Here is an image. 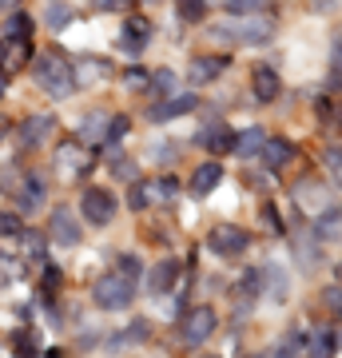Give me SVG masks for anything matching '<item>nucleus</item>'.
<instances>
[{
	"label": "nucleus",
	"instance_id": "nucleus-1",
	"mask_svg": "<svg viewBox=\"0 0 342 358\" xmlns=\"http://www.w3.org/2000/svg\"><path fill=\"white\" fill-rule=\"evenodd\" d=\"M32 80H36V88L52 100H68L72 92H76V68L68 64V56L60 52H44L36 64H32Z\"/></svg>",
	"mask_w": 342,
	"mask_h": 358
},
{
	"label": "nucleus",
	"instance_id": "nucleus-2",
	"mask_svg": "<svg viewBox=\"0 0 342 358\" xmlns=\"http://www.w3.org/2000/svg\"><path fill=\"white\" fill-rule=\"evenodd\" d=\"M271 36H275V20L266 13L235 16V28H211V40H219V44H231V40H239V44H266Z\"/></svg>",
	"mask_w": 342,
	"mask_h": 358
},
{
	"label": "nucleus",
	"instance_id": "nucleus-3",
	"mask_svg": "<svg viewBox=\"0 0 342 358\" xmlns=\"http://www.w3.org/2000/svg\"><path fill=\"white\" fill-rule=\"evenodd\" d=\"M92 299H96L104 310H124L127 303L136 299V279H131V275H124V271H108V275H100V279H96Z\"/></svg>",
	"mask_w": 342,
	"mask_h": 358
},
{
	"label": "nucleus",
	"instance_id": "nucleus-4",
	"mask_svg": "<svg viewBox=\"0 0 342 358\" xmlns=\"http://www.w3.org/2000/svg\"><path fill=\"white\" fill-rule=\"evenodd\" d=\"M4 192L16 199V207H20V211H36V207L44 203V179L32 176V171H24V176H20V183H16V179L8 176V179H4Z\"/></svg>",
	"mask_w": 342,
	"mask_h": 358
},
{
	"label": "nucleus",
	"instance_id": "nucleus-5",
	"mask_svg": "<svg viewBox=\"0 0 342 358\" xmlns=\"http://www.w3.org/2000/svg\"><path fill=\"white\" fill-rule=\"evenodd\" d=\"M247 243H251V235L243 227H231V223H223V227H211V235H207V247L215 251V255L223 259H235L247 251Z\"/></svg>",
	"mask_w": 342,
	"mask_h": 358
},
{
	"label": "nucleus",
	"instance_id": "nucleus-6",
	"mask_svg": "<svg viewBox=\"0 0 342 358\" xmlns=\"http://www.w3.org/2000/svg\"><path fill=\"white\" fill-rule=\"evenodd\" d=\"M56 167H60V176H68V179L88 176L92 171V148L88 143H60V148H56Z\"/></svg>",
	"mask_w": 342,
	"mask_h": 358
},
{
	"label": "nucleus",
	"instance_id": "nucleus-7",
	"mask_svg": "<svg viewBox=\"0 0 342 358\" xmlns=\"http://www.w3.org/2000/svg\"><path fill=\"white\" fill-rule=\"evenodd\" d=\"M215 310L211 307H195V310H187V319H183V327H179V334H183V343L187 346H199V343H207L211 334H215Z\"/></svg>",
	"mask_w": 342,
	"mask_h": 358
},
{
	"label": "nucleus",
	"instance_id": "nucleus-8",
	"mask_svg": "<svg viewBox=\"0 0 342 358\" xmlns=\"http://www.w3.org/2000/svg\"><path fill=\"white\" fill-rule=\"evenodd\" d=\"M80 207H84V219L96 223V227H108L115 219V199H112V192H104V187H88L84 199H80Z\"/></svg>",
	"mask_w": 342,
	"mask_h": 358
},
{
	"label": "nucleus",
	"instance_id": "nucleus-9",
	"mask_svg": "<svg viewBox=\"0 0 342 358\" xmlns=\"http://www.w3.org/2000/svg\"><path fill=\"white\" fill-rule=\"evenodd\" d=\"M52 131H56V115L40 112V115H28V120H20V148H40V143L52 140Z\"/></svg>",
	"mask_w": 342,
	"mask_h": 358
},
{
	"label": "nucleus",
	"instance_id": "nucleus-10",
	"mask_svg": "<svg viewBox=\"0 0 342 358\" xmlns=\"http://www.w3.org/2000/svg\"><path fill=\"white\" fill-rule=\"evenodd\" d=\"M48 235H52V243L76 247V243H80V223H76V215H72L68 207H56V211H52V223H48Z\"/></svg>",
	"mask_w": 342,
	"mask_h": 358
},
{
	"label": "nucleus",
	"instance_id": "nucleus-11",
	"mask_svg": "<svg viewBox=\"0 0 342 358\" xmlns=\"http://www.w3.org/2000/svg\"><path fill=\"white\" fill-rule=\"evenodd\" d=\"M199 108V96H191V92H183V96H171V100L155 103L152 112H148V120L152 124H167V120H176V115H187Z\"/></svg>",
	"mask_w": 342,
	"mask_h": 358
},
{
	"label": "nucleus",
	"instance_id": "nucleus-12",
	"mask_svg": "<svg viewBox=\"0 0 342 358\" xmlns=\"http://www.w3.org/2000/svg\"><path fill=\"white\" fill-rule=\"evenodd\" d=\"M148 40H152V24H148L143 16H131L124 24V32H120V48H124L127 56H140V52L148 48Z\"/></svg>",
	"mask_w": 342,
	"mask_h": 358
},
{
	"label": "nucleus",
	"instance_id": "nucleus-13",
	"mask_svg": "<svg viewBox=\"0 0 342 358\" xmlns=\"http://www.w3.org/2000/svg\"><path fill=\"white\" fill-rule=\"evenodd\" d=\"M223 72H227V56H199V60H191L187 80L199 88V84H211V80L223 76Z\"/></svg>",
	"mask_w": 342,
	"mask_h": 358
},
{
	"label": "nucleus",
	"instance_id": "nucleus-14",
	"mask_svg": "<svg viewBox=\"0 0 342 358\" xmlns=\"http://www.w3.org/2000/svg\"><path fill=\"white\" fill-rule=\"evenodd\" d=\"M176 279H179V263H176V259H164V263H155L152 275H148V294H167Z\"/></svg>",
	"mask_w": 342,
	"mask_h": 358
},
{
	"label": "nucleus",
	"instance_id": "nucleus-15",
	"mask_svg": "<svg viewBox=\"0 0 342 358\" xmlns=\"http://www.w3.org/2000/svg\"><path fill=\"white\" fill-rule=\"evenodd\" d=\"M219 179H223V167L219 164H203V167H195V176H191V195H211L219 187Z\"/></svg>",
	"mask_w": 342,
	"mask_h": 358
},
{
	"label": "nucleus",
	"instance_id": "nucleus-16",
	"mask_svg": "<svg viewBox=\"0 0 342 358\" xmlns=\"http://www.w3.org/2000/svg\"><path fill=\"white\" fill-rule=\"evenodd\" d=\"M279 76H275V68H266V64H259L255 68V96H259V100L263 103H271L275 100V96H279Z\"/></svg>",
	"mask_w": 342,
	"mask_h": 358
},
{
	"label": "nucleus",
	"instance_id": "nucleus-17",
	"mask_svg": "<svg viewBox=\"0 0 342 358\" xmlns=\"http://www.w3.org/2000/svg\"><path fill=\"white\" fill-rule=\"evenodd\" d=\"M263 143H266V131L263 128H247L243 136H235V148H231V152L239 155V159H251V155L263 152Z\"/></svg>",
	"mask_w": 342,
	"mask_h": 358
},
{
	"label": "nucleus",
	"instance_id": "nucleus-18",
	"mask_svg": "<svg viewBox=\"0 0 342 358\" xmlns=\"http://www.w3.org/2000/svg\"><path fill=\"white\" fill-rule=\"evenodd\" d=\"M259 155L266 159V167H287L294 159V143L291 140H266Z\"/></svg>",
	"mask_w": 342,
	"mask_h": 358
},
{
	"label": "nucleus",
	"instance_id": "nucleus-19",
	"mask_svg": "<svg viewBox=\"0 0 342 358\" xmlns=\"http://www.w3.org/2000/svg\"><path fill=\"white\" fill-rule=\"evenodd\" d=\"M199 143L207 148V152L223 155V152H231V148H235V136H231V131L223 128V124H215V128H207V131L199 136Z\"/></svg>",
	"mask_w": 342,
	"mask_h": 358
},
{
	"label": "nucleus",
	"instance_id": "nucleus-20",
	"mask_svg": "<svg viewBox=\"0 0 342 358\" xmlns=\"http://www.w3.org/2000/svg\"><path fill=\"white\" fill-rule=\"evenodd\" d=\"M28 36H32V16L28 13H16V16L4 20V40H8V44H24Z\"/></svg>",
	"mask_w": 342,
	"mask_h": 358
},
{
	"label": "nucleus",
	"instance_id": "nucleus-21",
	"mask_svg": "<svg viewBox=\"0 0 342 358\" xmlns=\"http://www.w3.org/2000/svg\"><path fill=\"white\" fill-rule=\"evenodd\" d=\"M108 120H112V115H104V112H96V115H92L88 124L80 128V143H88V148H96V143H104V140H108Z\"/></svg>",
	"mask_w": 342,
	"mask_h": 358
},
{
	"label": "nucleus",
	"instance_id": "nucleus-22",
	"mask_svg": "<svg viewBox=\"0 0 342 358\" xmlns=\"http://www.w3.org/2000/svg\"><path fill=\"white\" fill-rule=\"evenodd\" d=\"M315 235L322 239V243H330V239H339V235H342V215L334 211V207H327V211L318 215V223H315Z\"/></svg>",
	"mask_w": 342,
	"mask_h": 358
},
{
	"label": "nucleus",
	"instance_id": "nucleus-23",
	"mask_svg": "<svg viewBox=\"0 0 342 358\" xmlns=\"http://www.w3.org/2000/svg\"><path fill=\"white\" fill-rule=\"evenodd\" d=\"M275 0H227V13L231 16H255V13H271Z\"/></svg>",
	"mask_w": 342,
	"mask_h": 358
},
{
	"label": "nucleus",
	"instance_id": "nucleus-24",
	"mask_svg": "<svg viewBox=\"0 0 342 358\" xmlns=\"http://www.w3.org/2000/svg\"><path fill=\"white\" fill-rule=\"evenodd\" d=\"M334 343H339V338L330 331H315L311 334V358H330L334 355Z\"/></svg>",
	"mask_w": 342,
	"mask_h": 358
},
{
	"label": "nucleus",
	"instance_id": "nucleus-25",
	"mask_svg": "<svg viewBox=\"0 0 342 358\" xmlns=\"http://www.w3.org/2000/svg\"><path fill=\"white\" fill-rule=\"evenodd\" d=\"M176 8H179V16H183V20H191V24H195V20H203V16H207V0H176Z\"/></svg>",
	"mask_w": 342,
	"mask_h": 358
},
{
	"label": "nucleus",
	"instance_id": "nucleus-26",
	"mask_svg": "<svg viewBox=\"0 0 342 358\" xmlns=\"http://www.w3.org/2000/svg\"><path fill=\"white\" fill-rule=\"evenodd\" d=\"M72 24V8H68V4H60V0H56V4H48V28H56V32H60V28H68Z\"/></svg>",
	"mask_w": 342,
	"mask_h": 358
},
{
	"label": "nucleus",
	"instance_id": "nucleus-27",
	"mask_svg": "<svg viewBox=\"0 0 342 358\" xmlns=\"http://www.w3.org/2000/svg\"><path fill=\"white\" fill-rule=\"evenodd\" d=\"M108 72H112V68L104 64V60H84V64L76 68V84H80V80L92 84V76H108Z\"/></svg>",
	"mask_w": 342,
	"mask_h": 358
},
{
	"label": "nucleus",
	"instance_id": "nucleus-28",
	"mask_svg": "<svg viewBox=\"0 0 342 358\" xmlns=\"http://www.w3.org/2000/svg\"><path fill=\"white\" fill-rule=\"evenodd\" d=\"M20 247L28 251V259H44V235L40 231H24L20 235Z\"/></svg>",
	"mask_w": 342,
	"mask_h": 358
},
{
	"label": "nucleus",
	"instance_id": "nucleus-29",
	"mask_svg": "<svg viewBox=\"0 0 342 358\" xmlns=\"http://www.w3.org/2000/svg\"><path fill=\"white\" fill-rule=\"evenodd\" d=\"M20 267H24L20 259H13V255H4V251H0V287H4V282H13L16 275H20Z\"/></svg>",
	"mask_w": 342,
	"mask_h": 358
},
{
	"label": "nucleus",
	"instance_id": "nucleus-30",
	"mask_svg": "<svg viewBox=\"0 0 342 358\" xmlns=\"http://www.w3.org/2000/svg\"><path fill=\"white\" fill-rule=\"evenodd\" d=\"M127 203L136 207V211H143V207L152 203V187H148V183H131V192H127Z\"/></svg>",
	"mask_w": 342,
	"mask_h": 358
},
{
	"label": "nucleus",
	"instance_id": "nucleus-31",
	"mask_svg": "<svg viewBox=\"0 0 342 358\" xmlns=\"http://www.w3.org/2000/svg\"><path fill=\"white\" fill-rule=\"evenodd\" d=\"M176 195H179V183H176V179H159V183L152 187V199H176Z\"/></svg>",
	"mask_w": 342,
	"mask_h": 358
},
{
	"label": "nucleus",
	"instance_id": "nucleus-32",
	"mask_svg": "<svg viewBox=\"0 0 342 358\" xmlns=\"http://www.w3.org/2000/svg\"><path fill=\"white\" fill-rule=\"evenodd\" d=\"M127 136V120L124 115H112V120H108V140L104 143H115V140H124Z\"/></svg>",
	"mask_w": 342,
	"mask_h": 358
},
{
	"label": "nucleus",
	"instance_id": "nucleus-33",
	"mask_svg": "<svg viewBox=\"0 0 342 358\" xmlns=\"http://www.w3.org/2000/svg\"><path fill=\"white\" fill-rule=\"evenodd\" d=\"M152 88H155V92H171V88H176V76H171L167 68H159V72L152 76Z\"/></svg>",
	"mask_w": 342,
	"mask_h": 358
},
{
	"label": "nucleus",
	"instance_id": "nucleus-34",
	"mask_svg": "<svg viewBox=\"0 0 342 358\" xmlns=\"http://www.w3.org/2000/svg\"><path fill=\"white\" fill-rule=\"evenodd\" d=\"M0 231H4V235H20V219L16 215H0Z\"/></svg>",
	"mask_w": 342,
	"mask_h": 358
},
{
	"label": "nucleus",
	"instance_id": "nucleus-35",
	"mask_svg": "<svg viewBox=\"0 0 342 358\" xmlns=\"http://www.w3.org/2000/svg\"><path fill=\"white\" fill-rule=\"evenodd\" d=\"M120 271H124V275H131V279H136V275H140V259L124 255V259H120Z\"/></svg>",
	"mask_w": 342,
	"mask_h": 358
},
{
	"label": "nucleus",
	"instance_id": "nucleus-36",
	"mask_svg": "<svg viewBox=\"0 0 342 358\" xmlns=\"http://www.w3.org/2000/svg\"><path fill=\"white\" fill-rule=\"evenodd\" d=\"M327 167L330 171H342V148H327Z\"/></svg>",
	"mask_w": 342,
	"mask_h": 358
},
{
	"label": "nucleus",
	"instance_id": "nucleus-37",
	"mask_svg": "<svg viewBox=\"0 0 342 358\" xmlns=\"http://www.w3.org/2000/svg\"><path fill=\"white\" fill-rule=\"evenodd\" d=\"M127 338H136V343H140V338H148V322H131V327H127Z\"/></svg>",
	"mask_w": 342,
	"mask_h": 358
},
{
	"label": "nucleus",
	"instance_id": "nucleus-38",
	"mask_svg": "<svg viewBox=\"0 0 342 358\" xmlns=\"http://www.w3.org/2000/svg\"><path fill=\"white\" fill-rule=\"evenodd\" d=\"M127 84H131V88H143V84H148V76H143L140 68H131V72H127Z\"/></svg>",
	"mask_w": 342,
	"mask_h": 358
},
{
	"label": "nucleus",
	"instance_id": "nucleus-39",
	"mask_svg": "<svg viewBox=\"0 0 342 358\" xmlns=\"http://www.w3.org/2000/svg\"><path fill=\"white\" fill-rule=\"evenodd\" d=\"M322 299H327V307H330V310H342V291H327Z\"/></svg>",
	"mask_w": 342,
	"mask_h": 358
},
{
	"label": "nucleus",
	"instance_id": "nucleus-40",
	"mask_svg": "<svg viewBox=\"0 0 342 358\" xmlns=\"http://www.w3.org/2000/svg\"><path fill=\"white\" fill-rule=\"evenodd\" d=\"M263 219H266V223H271L275 231H283V219H279V211H271V207H266V211H263Z\"/></svg>",
	"mask_w": 342,
	"mask_h": 358
},
{
	"label": "nucleus",
	"instance_id": "nucleus-41",
	"mask_svg": "<svg viewBox=\"0 0 342 358\" xmlns=\"http://www.w3.org/2000/svg\"><path fill=\"white\" fill-rule=\"evenodd\" d=\"M48 271V275H44V287H56V282H60V267H44Z\"/></svg>",
	"mask_w": 342,
	"mask_h": 358
},
{
	"label": "nucleus",
	"instance_id": "nucleus-42",
	"mask_svg": "<svg viewBox=\"0 0 342 358\" xmlns=\"http://www.w3.org/2000/svg\"><path fill=\"white\" fill-rule=\"evenodd\" d=\"M124 4H131V0H100V8H124Z\"/></svg>",
	"mask_w": 342,
	"mask_h": 358
},
{
	"label": "nucleus",
	"instance_id": "nucleus-43",
	"mask_svg": "<svg viewBox=\"0 0 342 358\" xmlns=\"http://www.w3.org/2000/svg\"><path fill=\"white\" fill-rule=\"evenodd\" d=\"M334 72H342V44H334Z\"/></svg>",
	"mask_w": 342,
	"mask_h": 358
},
{
	"label": "nucleus",
	"instance_id": "nucleus-44",
	"mask_svg": "<svg viewBox=\"0 0 342 358\" xmlns=\"http://www.w3.org/2000/svg\"><path fill=\"white\" fill-rule=\"evenodd\" d=\"M4 88H8V76H4V72H0V96H4Z\"/></svg>",
	"mask_w": 342,
	"mask_h": 358
},
{
	"label": "nucleus",
	"instance_id": "nucleus-45",
	"mask_svg": "<svg viewBox=\"0 0 342 358\" xmlns=\"http://www.w3.org/2000/svg\"><path fill=\"white\" fill-rule=\"evenodd\" d=\"M13 4H20V0H0V8H13Z\"/></svg>",
	"mask_w": 342,
	"mask_h": 358
},
{
	"label": "nucleus",
	"instance_id": "nucleus-46",
	"mask_svg": "<svg viewBox=\"0 0 342 358\" xmlns=\"http://www.w3.org/2000/svg\"><path fill=\"white\" fill-rule=\"evenodd\" d=\"M44 358H64V355H60V350H52V355H44Z\"/></svg>",
	"mask_w": 342,
	"mask_h": 358
},
{
	"label": "nucleus",
	"instance_id": "nucleus-47",
	"mask_svg": "<svg viewBox=\"0 0 342 358\" xmlns=\"http://www.w3.org/2000/svg\"><path fill=\"white\" fill-rule=\"evenodd\" d=\"M334 338H339V343H342V331H339V334H334Z\"/></svg>",
	"mask_w": 342,
	"mask_h": 358
},
{
	"label": "nucleus",
	"instance_id": "nucleus-48",
	"mask_svg": "<svg viewBox=\"0 0 342 358\" xmlns=\"http://www.w3.org/2000/svg\"><path fill=\"white\" fill-rule=\"evenodd\" d=\"M148 4H159V0H148Z\"/></svg>",
	"mask_w": 342,
	"mask_h": 358
}]
</instances>
